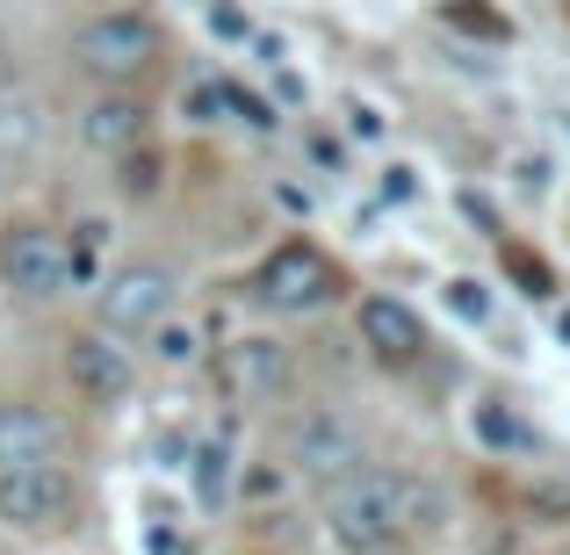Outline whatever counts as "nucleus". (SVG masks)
Instances as JSON below:
<instances>
[{"label":"nucleus","instance_id":"f257e3e1","mask_svg":"<svg viewBox=\"0 0 570 555\" xmlns=\"http://www.w3.org/2000/svg\"><path fill=\"white\" fill-rule=\"evenodd\" d=\"M448 519L441 490L419 484V476H383V469H362L347 484H333L325 498V534H333L340 555H383L412 534H433Z\"/></svg>","mask_w":570,"mask_h":555},{"label":"nucleus","instance_id":"f03ea898","mask_svg":"<svg viewBox=\"0 0 570 555\" xmlns=\"http://www.w3.org/2000/svg\"><path fill=\"white\" fill-rule=\"evenodd\" d=\"M72 58H80L95 80H138L159 58V22L138 14V8H109V14H95V22H80Z\"/></svg>","mask_w":570,"mask_h":555},{"label":"nucleus","instance_id":"7ed1b4c3","mask_svg":"<svg viewBox=\"0 0 570 555\" xmlns=\"http://www.w3.org/2000/svg\"><path fill=\"white\" fill-rule=\"evenodd\" d=\"M0 281H8L22 304H51L72 281V252L51 224H8L0 231Z\"/></svg>","mask_w":570,"mask_h":555},{"label":"nucleus","instance_id":"20e7f679","mask_svg":"<svg viewBox=\"0 0 570 555\" xmlns=\"http://www.w3.org/2000/svg\"><path fill=\"white\" fill-rule=\"evenodd\" d=\"M174 296L181 289H174V275L159 260H130L101 281V325H109V339L116 333H159L174 318Z\"/></svg>","mask_w":570,"mask_h":555},{"label":"nucleus","instance_id":"39448f33","mask_svg":"<svg viewBox=\"0 0 570 555\" xmlns=\"http://www.w3.org/2000/svg\"><path fill=\"white\" fill-rule=\"evenodd\" d=\"M72 513H80V484H72V469H22V476H0V527L58 534V527H72Z\"/></svg>","mask_w":570,"mask_h":555},{"label":"nucleus","instance_id":"423d86ee","mask_svg":"<svg viewBox=\"0 0 570 555\" xmlns=\"http://www.w3.org/2000/svg\"><path fill=\"white\" fill-rule=\"evenodd\" d=\"M253 296L275 304V310H318L340 296V275L318 246H275L261 260V275H253Z\"/></svg>","mask_w":570,"mask_h":555},{"label":"nucleus","instance_id":"0eeeda50","mask_svg":"<svg viewBox=\"0 0 570 555\" xmlns=\"http://www.w3.org/2000/svg\"><path fill=\"white\" fill-rule=\"evenodd\" d=\"M217 383H224L232 404H275V397H289V383H296V354L267 333L232 339L224 361H217Z\"/></svg>","mask_w":570,"mask_h":555},{"label":"nucleus","instance_id":"6e6552de","mask_svg":"<svg viewBox=\"0 0 570 555\" xmlns=\"http://www.w3.org/2000/svg\"><path fill=\"white\" fill-rule=\"evenodd\" d=\"M289 462L296 469H311V476H362V462H368V440H362V426H354L347 412H311V418H296V440H289Z\"/></svg>","mask_w":570,"mask_h":555},{"label":"nucleus","instance_id":"1a4fd4ad","mask_svg":"<svg viewBox=\"0 0 570 555\" xmlns=\"http://www.w3.org/2000/svg\"><path fill=\"white\" fill-rule=\"evenodd\" d=\"M66 418L37 412V404H0V476H22V469H66Z\"/></svg>","mask_w":570,"mask_h":555},{"label":"nucleus","instance_id":"9d476101","mask_svg":"<svg viewBox=\"0 0 570 555\" xmlns=\"http://www.w3.org/2000/svg\"><path fill=\"white\" fill-rule=\"evenodd\" d=\"M66 375H72V389H80V397H95V404L130 397V383H138L130 354L116 347V339H101V333H80V339L66 347Z\"/></svg>","mask_w":570,"mask_h":555},{"label":"nucleus","instance_id":"9b49d317","mask_svg":"<svg viewBox=\"0 0 570 555\" xmlns=\"http://www.w3.org/2000/svg\"><path fill=\"white\" fill-rule=\"evenodd\" d=\"M145 123H153V109H145L138 95H95L80 109V145L101 159H124L145 145Z\"/></svg>","mask_w":570,"mask_h":555},{"label":"nucleus","instance_id":"f8f14e48","mask_svg":"<svg viewBox=\"0 0 570 555\" xmlns=\"http://www.w3.org/2000/svg\"><path fill=\"white\" fill-rule=\"evenodd\" d=\"M362 339L376 361H419V347H426V325L412 318V304H397V296H368L362 304Z\"/></svg>","mask_w":570,"mask_h":555},{"label":"nucleus","instance_id":"ddd939ff","mask_svg":"<svg viewBox=\"0 0 570 555\" xmlns=\"http://www.w3.org/2000/svg\"><path fill=\"white\" fill-rule=\"evenodd\" d=\"M43 145V109L22 95H0V159H29Z\"/></svg>","mask_w":570,"mask_h":555},{"label":"nucleus","instance_id":"4468645a","mask_svg":"<svg viewBox=\"0 0 570 555\" xmlns=\"http://www.w3.org/2000/svg\"><path fill=\"white\" fill-rule=\"evenodd\" d=\"M476 433H484V447H534V433L520 426L513 412H499V404H484V412H476Z\"/></svg>","mask_w":570,"mask_h":555},{"label":"nucleus","instance_id":"2eb2a0df","mask_svg":"<svg viewBox=\"0 0 570 555\" xmlns=\"http://www.w3.org/2000/svg\"><path fill=\"white\" fill-rule=\"evenodd\" d=\"M224 462H232L224 447H195V498H203V505H217V498H224V476H232Z\"/></svg>","mask_w":570,"mask_h":555},{"label":"nucleus","instance_id":"dca6fc26","mask_svg":"<svg viewBox=\"0 0 570 555\" xmlns=\"http://www.w3.org/2000/svg\"><path fill=\"white\" fill-rule=\"evenodd\" d=\"M153 339H159V361H167V368H188L195 354H203V339H195V325H174V318L159 325Z\"/></svg>","mask_w":570,"mask_h":555},{"label":"nucleus","instance_id":"f3484780","mask_svg":"<svg viewBox=\"0 0 570 555\" xmlns=\"http://www.w3.org/2000/svg\"><path fill=\"white\" fill-rule=\"evenodd\" d=\"M448 304H455L462 318H484V310H491V304H484V289H476V281H448Z\"/></svg>","mask_w":570,"mask_h":555},{"label":"nucleus","instance_id":"a211bd4d","mask_svg":"<svg viewBox=\"0 0 570 555\" xmlns=\"http://www.w3.org/2000/svg\"><path fill=\"white\" fill-rule=\"evenodd\" d=\"M209 37H246V14L238 8H209Z\"/></svg>","mask_w":570,"mask_h":555},{"label":"nucleus","instance_id":"6ab92c4d","mask_svg":"<svg viewBox=\"0 0 570 555\" xmlns=\"http://www.w3.org/2000/svg\"><path fill=\"white\" fill-rule=\"evenodd\" d=\"M455 29H484V37H513L505 22H491V14H455Z\"/></svg>","mask_w":570,"mask_h":555},{"label":"nucleus","instance_id":"aec40b11","mask_svg":"<svg viewBox=\"0 0 570 555\" xmlns=\"http://www.w3.org/2000/svg\"><path fill=\"white\" fill-rule=\"evenodd\" d=\"M0 95H14V58H8V37H0Z\"/></svg>","mask_w":570,"mask_h":555}]
</instances>
